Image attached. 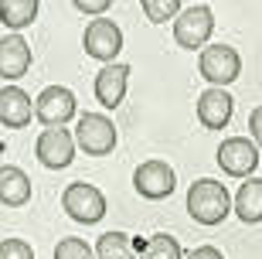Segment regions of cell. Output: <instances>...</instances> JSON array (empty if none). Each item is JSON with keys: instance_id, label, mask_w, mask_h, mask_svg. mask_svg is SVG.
<instances>
[{"instance_id": "1", "label": "cell", "mask_w": 262, "mask_h": 259, "mask_svg": "<svg viewBox=\"0 0 262 259\" xmlns=\"http://www.w3.org/2000/svg\"><path fill=\"white\" fill-rule=\"evenodd\" d=\"M232 211V194L214 177H198L187 188V215L198 225H222Z\"/></svg>"}, {"instance_id": "2", "label": "cell", "mask_w": 262, "mask_h": 259, "mask_svg": "<svg viewBox=\"0 0 262 259\" xmlns=\"http://www.w3.org/2000/svg\"><path fill=\"white\" fill-rule=\"evenodd\" d=\"M211 31H214V14L208 4H191L174 17V41L187 51H194V48L204 51Z\"/></svg>"}, {"instance_id": "3", "label": "cell", "mask_w": 262, "mask_h": 259, "mask_svg": "<svg viewBox=\"0 0 262 259\" xmlns=\"http://www.w3.org/2000/svg\"><path fill=\"white\" fill-rule=\"evenodd\" d=\"M198 72L211 82V89H225L242 75V55L232 45H208L198 58Z\"/></svg>"}, {"instance_id": "4", "label": "cell", "mask_w": 262, "mask_h": 259, "mask_svg": "<svg viewBox=\"0 0 262 259\" xmlns=\"http://www.w3.org/2000/svg\"><path fill=\"white\" fill-rule=\"evenodd\" d=\"M75 147L85 150L89 157H106L116 147V126L102 113H85L75 123Z\"/></svg>"}, {"instance_id": "5", "label": "cell", "mask_w": 262, "mask_h": 259, "mask_svg": "<svg viewBox=\"0 0 262 259\" xmlns=\"http://www.w3.org/2000/svg\"><path fill=\"white\" fill-rule=\"evenodd\" d=\"M61 208L68 211V218L82 222V225H96L106 215V194L99 191L96 184L75 181V184H68L65 194H61Z\"/></svg>"}, {"instance_id": "6", "label": "cell", "mask_w": 262, "mask_h": 259, "mask_svg": "<svg viewBox=\"0 0 262 259\" xmlns=\"http://www.w3.org/2000/svg\"><path fill=\"white\" fill-rule=\"evenodd\" d=\"M82 45H85V55L89 58H96V62H102V65H113L116 55L123 51V31H119L116 21L96 17V21H89Z\"/></svg>"}, {"instance_id": "7", "label": "cell", "mask_w": 262, "mask_h": 259, "mask_svg": "<svg viewBox=\"0 0 262 259\" xmlns=\"http://www.w3.org/2000/svg\"><path fill=\"white\" fill-rule=\"evenodd\" d=\"M75 109H78L75 92H72V89H65V86L41 89V96L34 99V116H38L48 130H61V126L75 116Z\"/></svg>"}, {"instance_id": "8", "label": "cell", "mask_w": 262, "mask_h": 259, "mask_svg": "<svg viewBox=\"0 0 262 259\" xmlns=\"http://www.w3.org/2000/svg\"><path fill=\"white\" fill-rule=\"evenodd\" d=\"M214 161L228 177H245L249 181L252 171L259 167V150H255V144L249 136H228V140H222Z\"/></svg>"}, {"instance_id": "9", "label": "cell", "mask_w": 262, "mask_h": 259, "mask_svg": "<svg viewBox=\"0 0 262 259\" xmlns=\"http://www.w3.org/2000/svg\"><path fill=\"white\" fill-rule=\"evenodd\" d=\"M133 188L143 194V198H150V202H164V198H170L174 188H177L174 167H170L167 161H143L133 171Z\"/></svg>"}, {"instance_id": "10", "label": "cell", "mask_w": 262, "mask_h": 259, "mask_svg": "<svg viewBox=\"0 0 262 259\" xmlns=\"http://www.w3.org/2000/svg\"><path fill=\"white\" fill-rule=\"evenodd\" d=\"M34 154H38V161L45 164V167L61 171V167H68L72 157H75V136L68 133V130H45V133L38 136V144H34Z\"/></svg>"}, {"instance_id": "11", "label": "cell", "mask_w": 262, "mask_h": 259, "mask_svg": "<svg viewBox=\"0 0 262 259\" xmlns=\"http://www.w3.org/2000/svg\"><path fill=\"white\" fill-rule=\"evenodd\" d=\"M232 109H235V99L225 89H204L198 96V119L208 130H225L228 119H232Z\"/></svg>"}, {"instance_id": "12", "label": "cell", "mask_w": 262, "mask_h": 259, "mask_svg": "<svg viewBox=\"0 0 262 259\" xmlns=\"http://www.w3.org/2000/svg\"><path fill=\"white\" fill-rule=\"evenodd\" d=\"M126 82H129V65L123 62H113V65H102L96 75V99L106 109H116L126 96Z\"/></svg>"}, {"instance_id": "13", "label": "cell", "mask_w": 262, "mask_h": 259, "mask_svg": "<svg viewBox=\"0 0 262 259\" xmlns=\"http://www.w3.org/2000/svg\"><path fill=\"white\" fill-rule=\"evenodd\" d=\"M34 116V106H31V96L20 86H4L0 89V123L7 130H20V126L31 123Z\"/></svg>"}, {"instance_id": "14", "label": "cell", "mask_w": 262, "mask_h": 259, "mask_svg": "<svg viewBox=\"0 0 262 259\" xmlns=\"http://www.w3.org/2000/svg\"><path fill=\"white\" fill-rule=\"evenodd\" d=\"M31 68V45L20 34L0 38V78H20Z\"/></svg>"}, {"instance_id": "15", "label": "cell", "mask_w": 262, "mask_h": 259, "mask_svg": "<svg viewBox=\"0 0 262 259\" xmlns=\"http://www.w3.org/2000/svg\"><path fill=\"white\" fill-rule=\"evenodd\" d=\"M28 198H31V177L14 164H4L0 167V205L20 208V205H28Z\"/></svg>"}, {"instance_id": "16", "label": "cell", "mask_w": 262, "mask_h": 259, "mask_svg": "<svg viewBox=\"0 0 262 259\" xmlns=\"http://www.w3.org/2000/svg\"><path fill=\"white\" fill-rule=\"evenodd\" d=\"M235 211L245 225L262 222V177H249L235 194Z\"/></svg>"}, {"instance_id": "17", "label": "cell", "mask_w": 262, "mask_h": 259, "mask_svg": "<svg viewBox=\"0 0 262 259\" xmlns=\"http://www.w3.org/2000/svg\"><path fill=\"white\" fill-rule=\"evenodd\" d=\"M133 249L140 252V259H184L181 242H177L174 235H167V232H157V235H150L146 242L136 239Z\"/></svg>"}, {"instance_id": "18", "label": "cell", "mask_w": 262, "mask_h": 259, "mask_svg": "<svg viewBox=\"0 0 262 259\" xmlns=\"http://www.w3.org/2000/svg\"><path fill=\"white\" fill-rule=\"evenodd\" d=\"M38 0H0V24H7L10 31L28 28L38 17Z\"/></svg>"}, {"instance_id": "19", "label": "cell", "mask_w": 262, "mask_h": 259, "mask_svg": "<svg viewBox=\"0 0 262 259\" xmlns=\"http://www.w3.org/2000/svg\"><path fill=\"white\" fill-rule=\"evenodd\" d=\"M133 239L126 232H102L96 242V259H133Z\"/></svg>"}, {"instance_id": "20", "label": "cell", "mask_w": 262, "mask_h": 259, "mask_svg": "<svg viewBox=\"0 0 262 259\" xmlns=\"http://www.w3.org/2000/svg\"><path fill=\"white\" fill-rule=\"evenodd\" d=\"M181 10L184 7H181L177 0H143V14H146V21H154V24H164V21L177 17Z\"/></svg>"}, {"instance_id": "21", "label": "cell", "mask_w": 262, "mask_h": 259, "mask_svg": "<svg viewBox=\"0 0 262 259\" xmlns=\"http://www.w3.org/2000/svg\"><path fill=\"white\" fill-rule=\"evenodd\" d=\"M55 259H96V249L89 246L85 239H61L58 246H55Z\"/></svg>"}, {"instance_id": "22", "label": "cell", "mask_w": 262, "mask_h": 259, "mask_svg": "<svg viewBox=\"0 0 262 259\" xmlns=\"http://www.w3.org/2000/svg\"><path fill=\"white\" fill-rule=\"evenodd\" d=\"M0 259H34V249L24 239H4L0 242Z\"/></svg>"}, {"instance_id": "23", "label": "cell", "mask_w": 262, "mask_h": 259, "mask_svg": "<svg viewBox=\"0 0 262 259\" xmlns=\"http://www.w3.org/2000/svg\"><path fill=\"white\" fill-rule=\"evenodd\" d=\"M72 7L82 14H102V10H109V0H75Z\"/></svg>"}, {"instance_id": "24", "label": "cell", "mask_w": 262, "mask_h": 259, "mask_svg": "<svg viewBox=\"0 0 262 259\" xmlns=\"http://www.w3.org/2000/svg\"><path fill=\"white\" fill-rule=\"evenodd\" d=\"M249 130H252V144H262V106L249 113Z\"/></svg>"}, {"instance_id": "25", "label": "cell", "mask_w": 262, "mask_h": 259, "mask_svg": "<svg viewBox=\"0 0 262 259\" xmlns=\"http://www.w3.org/2000/svg\"><path fill=\"white\" fill-rule=\"evenodd\" d=\"M184 259H225L222 249H214V246H198V249L184 252Z\"/></svg>"}]
</instances>
